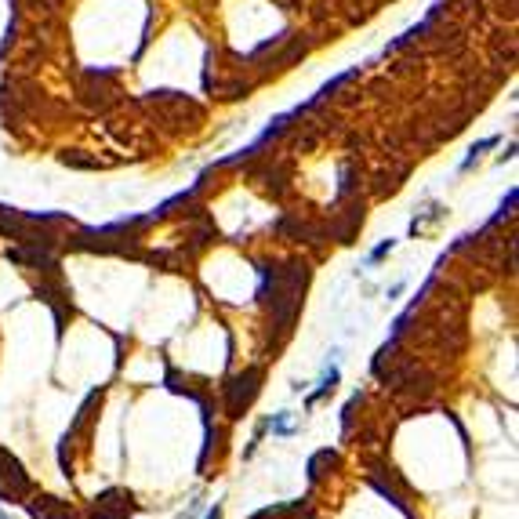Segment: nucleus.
I'll list each match as a JSON object with an SVG mask.
<instances>
[{"mask_svg": "<svg viewBox=\"0 0 519 519\" xmlns=\"http://www.w3.org/2000/svg\"><path fill=\"white\" fill-rule=\"evenodd\" d=\"M146 109L153 113V120H149L153 128L160 124L171 131H193L204 120V109L178 91H153V95H146Z\"/></svg>", "mask_w": 519, "mask_h": 519, "instance_id": "f257e3e1", "label": "nucleus"}, {"mask_svg": "<svg viewBox=\"0 0 519 519\" xmlns=\"http://www.w3.org/2000/svg\"><path fill=\"white\" fill-rule=\"evenodd\" d=\"M26 494H30V476L22 472V465L8 451H0V498L22 501Z\"/></svg>", "mask_w": 519, "mask_h": 519, "instance_id": "f03ea898", "label": "nucleus"}, {"mask_svg": "<svg viewBox=\"0 0 519 519\" xmlns=\"http://www.w3.org/2000/svg\"><path fill=\"white\" fill-rule=\"evenodd\" d=\"M255 396H258V371H244L240 378H233V385H226L229 418H240V411H244Z\"/></svg>", "mask_w": 519, "mask_h": 519, "instance_id": "7ed1b4c3", "label": "nucleus"}, {"mask_svg": "<svg viewBox=\"0 0 519 519\" xmlns=\"http://www.w3.org/2000/svg\"><path fill=\"white\" fill-rule=\"evenodd\" d=\"M131 494L128 490H106L102 498H95V505H91V519H124L131 516Z\"/></svg>", "mask_w": 519, "mask_h": 519, "instance_id": "20e7f679", "label": "nucleus"}, {"mask_svg": "<svg viewBox=\"0 0 519 519\" xmlns=\"http://www.w3.org/2000/svg\"><path fill=\"white\" fill-rule=\"evenodd\" d=\"M30 516L33 519H80L77 512L69 509L66 501H59V498H37V501H30Z\"/></svg>", "mask_w": 519, "mask_h": 519, "instance_id": "39448f33", "label": "nucleus"}, {"mask_svg": "<svg viewBox=\"0 0 519 519\" xmlns=\"http://www.w3.org/2000/svg\"><path fill=\"white\" fill-rule=\"evenodd\" d=\"M62 164H73V167H102V160L80 157V149H73V153H62Z\"/></svg>", "mask_w": 519, "mask_h": 519, "instance_id": "423d86ee", "label": "nucleus"}, {"mask_svg": "<svg viewBox=\"0 0 519 519\" xmlns=\"http://www.w3.org/2000/svg\"><path fill=\"white\" fill-rule=\"evenodd\" d=\"M392 247H396V240H385V244H382V247H374V251H371V262H382V258H385V255H389Z\"/></svg>", "mask_w": 519, "mask_h": 519, "instance_id": "0eeeda50", "label": "nucleus"}, {"mask_svg": "<svg viewBox=\"0 0 519 519\" xmlns=\"http://www.w3.org/2000/svg\"><path fill=\"white\" fill-rule=\"evenodd\" d=\"M218 516H222V512H218V505H215V512H211V516H207V519H218Z\"/></svg>", "mask_w": 519, "mask_h": 519, "instance_id": "6e6552de", "label": "nucleus"}]
</instances>
